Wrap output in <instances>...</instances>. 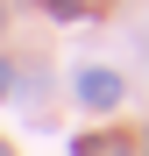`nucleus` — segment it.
Listing matches in <instances>:
<instances>
[{
  "label": "nucleus",
  "mask_w": 149,
  "mask_h": 156,
  "mask_svg": "<svg viewBox=\"0 0 149 156\" xmlns=\"http://www.w3.org/2000/svg\"><path fill=\"white\" fill-rule=\"evenodd\" d=\"M7 85H14V71H7V64H0V99H7Z\"/></svg>",
  "instance_id": "7ed1b4c3"
},
{
  "label": "nucleus",
  "mask_w": 149,
  "mask_h": 156,
  "mask_svg": "<svg viewBox=\"0 0 149 156\" xmlns=\"http://www.w3.org/2000/svg\"><path fill=\"white\" fill-rule=\"evenodd\" d=\"M78 99H85V107H114V99H121V78L114 71H85L78 78Z\"/></svg>",
  "instance_id": "f257e3e1"
},
{
  "label": "nucleus",
  "mask_w": 149,
  "mask_h": 156,
  "mask_svg": "<svg viewBox=\"0 0 149 156\" xmlns=\"http://www.w3.org/2000/svg\"><path fill=\"white\" fill-rule=\"evenodd\" d=\"M78 156H135V149H128V142H114V135H85Z\"/></svg>",
  "instance_id": "f03ea898"
},
{
  "label": "nucleus",
  "mask_w": 149,
  "mask_h": 156,
  "mask_svg": "<svg viewBox=\"0 0 149 156\" xmlns=\"http://www.w3.org/2000/svg\"><path fill=\"white\" fill-rule=\"evenodd\" d=\"M0 156H7V142H0Z\"/></svg>",
  "instance_id": "20e7f679"
}]
</instances>
